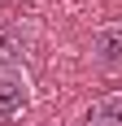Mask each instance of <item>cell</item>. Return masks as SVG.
<instances>
[{
    "mask_svg": "<svg viewBox=\"0 0 122 126\" xmlns=\"http://www.w3.org/2000/svg\"><path fill=\"white\" fill-rule=\"evenodd\" d=\"M26 104H31V78H26V70L0 74V126H9Z\"/></svg>",
    "mask_w": 122,
    "mask_h": 126,
    "instance_id": "6da1fadb",
    "label": "cell"
},
{
    "mask_svg": "<svg viewBox=\"0 0 122 126\" xmlns=\"http://www.w3.org/2000/svg\"><path fill=\"white\" fill-rule=\"evenodd\" d=\"M92 61L100 70H122V22H105L92 31Z\"/></svg>",
    "mask_w": 122,
    "mask_h": 126,
    "instance_id": "7a4b0ae2",
    "label": "cell"
},
{
    "mask_svg": "<svg viewBox=\"0 0 122 126\" xmlns=\"http://www.w3.org/2000/svg\"><path fill=\"white\" fill-rule=\"evenodd\" d=\"M22 61H26V35H22V26L0 22V74L22 70Z\"/></svg>",
    "mask_w": 122,
    "mask_h": 126,
    "instance_id": "3957f363",
    "label": "cell"
},
{
    "mask_svg": "<svg viewBox=\"0 0 122 126\" xmlns=\"http://www.w3.org/2000/svg\"><path fill=\"white\" fill-rule=\"evenodd\" d=\"M83 126H122V91H109V96L92 100L83 113Z\"/></svg>",
    "mask_w": 122,
    "mask_h": 126,
    "instance_id": "277c9868",
    "label": "cell"
}]
</instances>
